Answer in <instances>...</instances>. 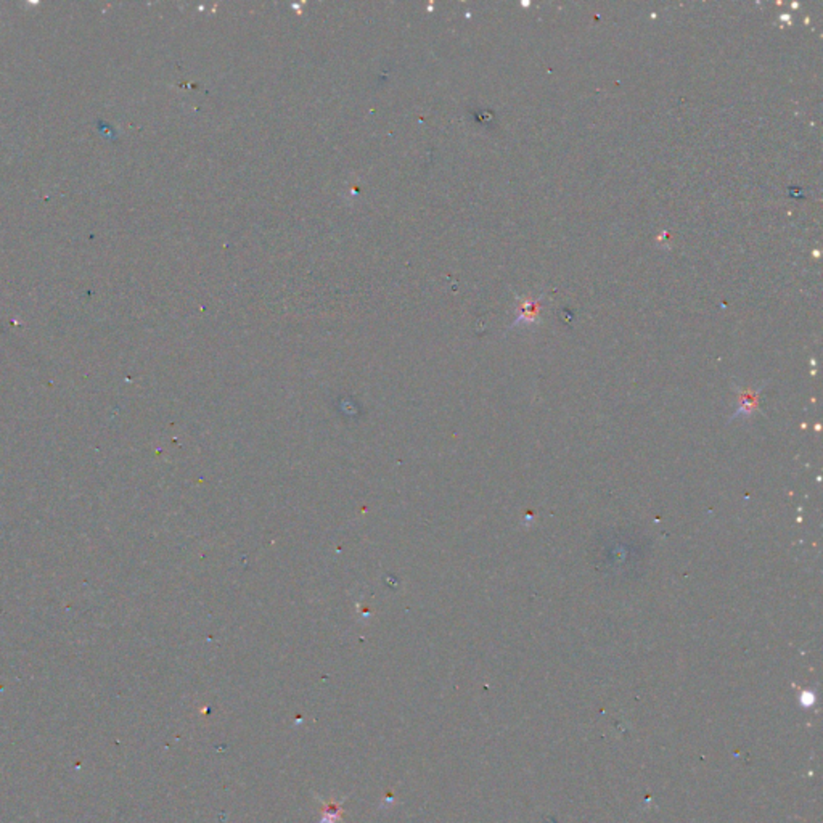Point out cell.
Returning a JSON list of instances; mask_svg holds the SVG:
<instances>
[{"mask_svg": "<svg viewBox=\"0 0 823 823\" xmlns=\"http://www.w3.org/2000/svg\"><path fill=\"white\" fill-rule=\"evenodd\" d=\"M541 304H542L541 298L526 296V298L521 299L519 301V317L517 318V322L513 323V327H517V325L536 323L539 313H541Z\"/></svg>", "mask_w": 823, "mask_h": 823, "instance_id": "cell-1", "label": "cell"}, {"mask_svg": "<svg viewBox=\"0 0 823 823\" xmlns=\"http://www.w3.org/2000/svg\"><path fill=\"white\" fill-rule=\"evenodd\" d=\"M316 799L318 802H321L322 812H323L321 823H338L343 819L341 804L345 802V798H343L341 801H335V799H328V801H325V799H322L321 796H316Z\"/></svg>", "mask_w": 823, "mask_h": 823, "instance_id": "cell-2", "label": "cell"}]
</instances>
